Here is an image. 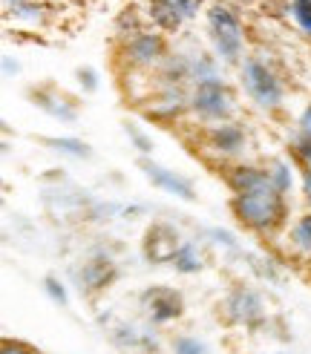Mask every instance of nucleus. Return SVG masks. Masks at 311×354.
Instances as JSON below:
<instances>
[{"mask_svg": "<svg viewBox=\"0 0 311 354\" xmlns=\"http://www.w3.org/2000/svg\"><path fill=\"white\" fill-rule=\"evenodd\" d=\"M234 210L254 231H271V227H276L285 216L283 190H276L271 182V185L256 187L251 193H239V196H234Z\"/></svg>", "mask_w": 311, "mask_h": 354, "instance_id": "obj_1", "label": "nucleus"}, {"mask_svg": "<svg viewBox=\"0 0 311 354\" xmlns=\"http://www.w3.org/2000/svg\"><path fill=\"white\" fill-rule=\"evenodd\" d=\"M207 24H211V38L216 44V52L222 61L236 64L242 55V26L239 17L228 6H214L207 12Z\"/></svg>", "mask_w": 311, "mask_h": 354, "instance_id": "obj_2", "label": "nucleus"}, {"mask_svg": "<svg viewBox=\"0 0 311 354\" xmlns=\"http://www.w3.org/2000/svg\"><path fill=\"white\" fill-rule=\"evenodd\" d=\"M242 84H245V93L259 104V107H276L283 101V84L263 61H245L242 64Z\"/></svg>", "mask_w": 311, "mask_h": 354, "instance_id": "obj_3", "label": "nucleus"}, {"mask_svg": "<svg viewBox=\"0 0 311 354\" xmlns=\"http://www.w3.org/2000/svg\"><path fill=\"white\" fill-rule=\"evenodd\" d=\"M190 107H194L202 118H211V121H222L228 118L234 110V101L231 93L219 78H202L194 90V98H190Z\"/></svg>", "mask_w": 311, "mask_h": 354, "instance_id": "obj_4", "label": "nucleus"}, {"mask_svg": "<svg viewBox=\"0 0 311 354\" xmlns=\"http://www.w3.org/2000/svg\"><path fill=\"white\" fill-rule=\"evenodd\" d=\"M179 234L173 231L170 225L159 222V225H153L150 231H147V239H144V254L147 259L153 262H173V257L179 254Z\"/></svg>", "mask_w": 311, "mask_h": 354, "instance_id": "obj_5", "label": "nucleus"}, {"mask_svg": "<svg viewBox=\"0 0 311 354\" xmlns=\"http://www.w3.org/2000/svg\"><path fill=\"white\" fill-rule=\"evenodd\" d=\"M144 306L156 323H167L182 314V297L173 288H153L144 294Z\"/></svg>", "mask_w": 311, "mask_h": 354, "instance_id": "obj_6", "label": "nucleus"}, {"mask_svg": "<svg viewBox=\"0 0 311 354\" xmlns=\"http://www.w3.org/2000/svg\"><path fill=\"white\" fill-rule=\"evenodd\" d=\"M127 55H130V61L138 64V66H153L156 61L164 55V44H162L159 35H153V32H138L135 38L130 41V46H127Z\"/></svg>", "mask_w": 311, "mask_h": 354, "instance_id": "obj_7", "label": "nucleus"}, {"mask_svg": "<svg viewBox=\"0 0 311 354\" xmlns=\"http://www.w3.org/2000/svg\"><path fill=\"white\" fill-rule=\"evenodd\" d=\"M225 308H228V314L234 317L236 323H254L263 317V299H259L254 291L248 288H239L228 297V303H225Z\"/></svg>", "mask_w": 311, "mask_h": 354, "instance_id": "obj_8", "label": "nucleus"}, {"mask_svg": "<svg viewBox=\"0 0 311 354\" xmlns=\"http://www.w3.org/2000/svg\"><path fill=\"white\" fill-rule=\"evenodd\" d=\"M142 170L147 173V179H150L153 185H159V187H164V190H170V193H176V196H182V199H187V202L194 199V187H190V182L179 179V176H173L170 170L153 165V162H142Z\"/></svg>", "mask_w": 311, "mask_h": 354, "instance_id": "obj_9", "label": "nucleus"}, {"mask_svg": "<svg viewBox=\"0 0 311 354\" xmlns=\"http://www.w3.org/2000/svg\"><path fill=\"white\" fill-rule=\"evenodd\" d=\"M271 185V173L268 170H259V167H236L231 173V187L234 193L239 196V193H251L256 187H265Z\"/></svg>", "mask_w": 311, "mask_h": 354, "instance_id": "obj_10", "label": "nucleus"}, {"mask_svg": "<svg viewBox=\"0 0 311 354\" xmlns=\"http://www.w3.org/2000/svg\"><path fill=\"white\" fill-rule=\"evenodd\" d=\"M150 17H153V24L164 32H176L179 24L185 21V15L173 6L170 0H150Z\"/></svg>", "mask_w": 311, "mask_h": 354, "instance_id": "obj_11", "label": "nucleus"}, {"mask_svg": "<svg viewBox=\"0 0 311 354\" xmlns=\"http://www.w3.org/2000/svg\"><path fill=\"white\" fill-rule=\"evenodd\" d=\"M242 141H245V136H242L236 124H219L211 133V147H216L222 153H236L242 147Z\"/></svg>", "mask_w": 311, "mask_h": 354, "instance_id": "obj_12", "label": "nucleus"}, {"mask_svg": "<svg viewBox=\"0 0 311 354\" xmlns=\"http://www.w3.org/2000/svg\"><path fill=\"white\" fill-rule=\"evenodd\" d=\"M173 265H176L182 274H196V271L202 268V259H199V254H196L194 245H182L179 254L173 257Z\"/></svg>", "mask_w": 311, "mask_h": 354, "instance_id": "obj_13", "label": "nucleus"}, {"mask_svg": "<svg viewBox=\"0 0 311 354\" xmlns=\"http://www.w3.org/2000/svg\"><path fill=\"white\" fill-rule=\"evenodd\" d=\"M291 242L300 248V251L311 254V216H303L291 231Z\"/></svg>", "mask_w": 311, "mask_h": 354, "instance_id": "obj_14", "label": "nucleus"}, {"mask_svg": "<svg viewBox=\"0 0 311 354\" xmlns=\"http://www.w3.org/2000/svg\"><path fill=\"white\" fill-rule=\"evenodd\" d=\"M291 12L297 17V24L311 35V0H291Z\"/></svg>", "mask_w": 311, "mask_h": 354, "instance_id": "obj_15", "label": "nucleus"}, {"mask_svg": "<svg viewBox=\"0 0 311 354\" xmlns=\"http://www.w3.org/2000/svg\"><path fill=\"white\" fill-rule=\"evenodd\" d=\"M294 150H297L300 162L305 165V170H311V133H300L297 138H294Z\"/></svg>", "mask_w": 311, "mask_h": 354, "instance_id": "obj_16", "label": "nucleus"}, {"mask_svg": "<svg viewBox=\"0 0 311 354\" xmlns=\"http://www.w3.org/2000/svg\"><path fill=\"white\" fill-rule=\"evenodd\" d=\"M268 173H271V182H274L276 190H283V193H285V190L291 187V173H288V167H285L283 162H276Z\"/></svg>", "mask_w": 311, "mask_h": 354, "instance_id": "obj_17", "label": "nucleus"}, {"mask_svg": "<svg viewBox=\"0 0 311 354\" xmlns=\"http://www.w3.org/2000/svg\"><path fill=\"white\" fill-rule=\"evenodd\" d=\"M173 354H207V348L194 337H179L176 346H173Z\"/></svg>", "mask_w": 311, "mask_h": 354, "instance_id": "obj_18", "label": "nucleus"}, {"mask_svg": "<svg viewBox=\"0 0 311 354\" xmlns=\"http://www.w3.org/2000/svg\"><path fill=\"white\" fill-rule=\"evenodd\" d=\"M49 145H55L58 150L73 153V156H86V153H90V150H86V145H81V141H73V138H52Z\"/></svg>", "mask_w": 311, "mask_h": 354, "instance_id": "obj_19", "label": "nucleus"}, {"mask_svg": "<svg viewBox=\"0 0 311 354\" xmlns=\"http://www.w3.org/2000/svg\"><path fill=\"white\" fill-rule=\"evenodd\" d=\"M173 6H176L185 17H194L196 12H199V6H202V0H170Z\"/></svg>", "mask_w": 311, "mask_h": 354, "instance_id": "obj_20", "label": "nucleus"}, {"mask_svg": "<svg viewBox=\"0 0 311 354\" xmlns=\"http://www.w3.org/2000/svg\"><path fill=\"white\" fill-rule=\"evenodd\" d=\"M46 291L52 294V299H55V303H66V291L58 286L55 279H46Z\"/></svg>", "mask_w": 311, "mask_h": 354, "instance_id": "obj_21", "label": "nucleus"}, {"mask_svg": "<svg viewBox=\"0 0 311 354\" xmlns=\"http://www.w3.org/2000/svg\"><path fill=\"white\" fill-rule=\"evenodd\" d=\"M3 354H35L29 346H23V343H12V340H6L3 343Z\"/></svg>", "mask_w": 311, "mask_h": 354, "instance_id": "obj_22", "label": "nucleus"}, {"mask_svg": "<svg viewBox=\"0 0 311 354\" xmlns=\"http://www.w3.org/2000/svg\"><path fill=\"white\" fill-rule=\"evenodd\" d=\"M130 136L135 138V145H138V150H144V153H150V141L142 136V133H135V130H130Z\"/></svg>", "mask_w": 311, "mask_h": 354, "instance_id": "obj_23", "label": "nucleus"}, {"mask_svg": "<svg viewBox=\"0 0 311 354\" xmlns=\"http://www.w3.org/2000/svg\"><path fill=\"white\" fill-rule=\"evenodd\" d=\"M86 78V86L90 90H95V75H93V69H81V81Z\"/></svg>", "mask_w": 311, "mask_h": 354, "instance_id": "obj_24", "label": "nucleus"}, {"mask_svg": "<svg viewBox=\"0 0 311 354\" xmlns=\"http://www.w3.org/2000/svg\"><path fill=\"white\" fill-rule=\"evenodd\" d=\"M303 187H305V196L311 202V170H305V179H303Z\"/></svg>", "mask_w": 311, "mask_h": 354, "instance_id": "obj_25", "label": "nucleus"}, {"mask_svg": "<svg viewBox=\"0 0 311 354\" xmlns=\"http://www.w3.org/2000/svg\"><path fill=\"white\" fill-rule=\"evenodd\" d=\"M303 130H305V133H311V107L303 113Z\"/></svg>", "mask_w": 311, "mask_h": 354, "instance_id": "obj_26", "label": "nucleus"}]
</instances>
